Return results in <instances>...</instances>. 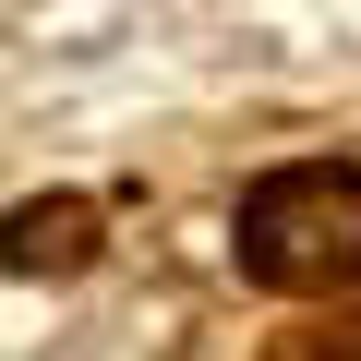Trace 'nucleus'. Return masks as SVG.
<instances>
[{"label":"nucleus","mask_w":361,"mask_h":361,"mask_svg":"<svg viewBox=\"0 0 361 361\" xmlns=\"http://www.w3.org/2000/svg\"><path fill=\"white\" fill-rule=\"evenodd\" d=\"M241 265L265 289H301V301L349 289L361 277V169L313 157V169L253 180V193H241Z\"/></svg>","instance_id":"obj_1"},{"label":"nucleus","mask_w":361,"mask_h":361,"mask_svg":"<svg viewBox=\"0 0 361 361\" xmlns=\"http://www.w3.org/2000/svg\"><path fill=\"white\" fill-rule=\"evenodd\" d=\"M85 253H97V205H25V217H13V265H25V277L85 265Z\"/></svg>","instance_id":"obj_2"},{"label":"nucleus","mask_w":361,"mask_h":361,"mask_svg":"<svg viewBox=\"0 0 361 361\" xmlns=\"http://www.w3.org/2000/svg\"><path fill=\"white\" fill-rule=\"evenodd\" d=\"M265 361H361V313H301L265 337Z\"/></svg>","instance_id":"obj_3"}]
</instances>
